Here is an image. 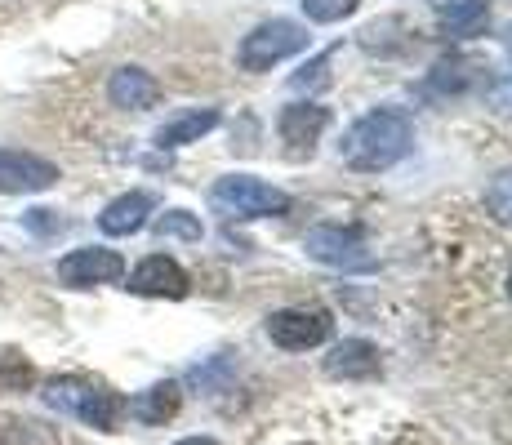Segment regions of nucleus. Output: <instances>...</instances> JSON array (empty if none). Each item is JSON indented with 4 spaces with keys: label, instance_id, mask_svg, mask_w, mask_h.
Segmentation results:
<instances>
[{
    "label": "nucleus",
    "instance_id": "2eb2a0df",
    "mask_svg": "<svg viewBox=\"0 0 512 445\" xmlns=\"http://www.w3.org/2000/svg\"><path fill=\"white\" fill-rule=\"evenodd\" d=\"M179 405H183V388L174 379H165V383H152L147 392H139L125 410H130L143 428H161V423H170L174 414H179Z\"/></svg>",
    "mask_w": 512,
    "mask_h": 445
},
{
    "label": "nucleus",
    "instance_id": "1a4fd4ad",
    "mask_svg": "<svg viewBox=\"0 0 512 445\" xmlns=\"http://www.w3.org/2000/svg\"><path fill=\"white\" fill-rule=\"evenodd\" d=\"M130 290L143 299H183L187 294V272L170 254H147V259L130 272Z\"/></svg>",
    "mask_w": 512,
    "mask_h": 445
},
{
    "label": "nucleus",
    "instance_id": "f8f14e48",
    "mask_svg": "<svg viewBox=\"0 0 512 445\" xmlns=\"http://www.w3.org/2000/svg\"><path fill=\"white\" fill-rule=\"evenodd\" d=\"M326 125H330V112L321 103H290L281 112L277 130H281V138L294 147V152H312V143L326 134Z\"/></svg>",
    "mask_w": 512,
    "mask_h": 445
},
{
    "label": "nucleus",
    "instance_id": "4be33fe9",
    "mask_svg": "<svg viewBox=\"0 0 512 445\" xmlns=\"http://www.w3.org/2000/svg\"><path fill=\"white\" fill-rule=\"evenodd\" d=\"M330 58H334V54L312 58V63L303 67V72H294V76H290V85H294V89H321V85L330 81V76H326V72H330Z\"/></svg>",
    "mask_w": 512,
    "mask_h": 445
},
{
    "label": "nucleus",
    "instance_id": "7ed1b4c3",
    "mask_svg": "<svg viewBox=\"0 0 512 445\" xmlns=\"http://www.w3.org/2000/svg\"><path fill=\"white\" fill-rule=\"evenodd\" d=\"M214 210L228 214V219H272V214H285L290 210V196L281 187L263 183L254 174H228L214 183L210 192Z\"/></svg>",
    "mask_w": 512,
    "mask_h": 445
},
{
    "label": "nucleus",
    "instance_id": "dca6fc26",
    "mask_svg": "<svg viewBox=\"0 0 512 445\" xmlns=\"http://www.w3.org/2000/svg\"><path fill=\"white\" fill-rule=\"evenodd\" d=\"M147 214H152V196L147 192H125V196H116L103 214H98V227H103L107 236H134L147 223Z\"/></svg>",
    "mask_w": 512,
    "mask_h": 445
},
{
    "label": "nucleus",
    "instance_id": "aec40b11",
    "mask_svg": "<svg viewBox=\"0 0 512 445\" xmlns=\"http://www.w3.org/2000/svg\"><path fill=\"white\" fill-rule=\"evenodd\" d=\"M486 210L495 214L499 223H508V227H512V170L495 174V183L486 187Z\"/></svg>",
    "mask_w": 512,
    "mask_h": 445
},
{
    "label": "nucleus",
    "instance_id": "39448f33",
    "mask_svg": "<svg viewBox=\"0 0 512 445\" xmlns=\"http://www.w3.org/2000/svg\"><path fill=\"white\" fill-rule=\"evenodd\" d=\"M303 250L308 259L326 263V267H339V272H370L374 267V254L366 250L357 227H339V223H321L303 236Z\"/></svg>",
    "mask_w": 512,
    "mask_h": 445
},
{
    "label": "nucleus",
    "instance_id": "20e7f679",
    "mask_svg": "<svg viewBox=\"0 0 512 445\" xmlns=\"http://www.w3.org/2000/svg\"><path fill=\"white\" fill-rule=\"evenodd\" d=\"M303 49H308V32L299 23H290V18H272V23H259L245 36L236 58H241L245 72H268V67L285 63V58L303 54Z\"/></svg>",
    "mask_w": 512,
    "mask_h": 445
},
{
    "label": "nucleus",
    "instance_id": "9d476101",
    "mask_svg": "<svg viewBox=\"0 0 512 445\" xmlns=\"http://www.w3.org/2000/svg\"><path fill=\"white\" fill-rule=\"evenodd\" d=\"M107 98H112V107H125V112H147L161 98V85L143 67H116L112 81H107Z\"/></svg>",
    "mask_w": 512,
    "mask_h": 445
},
{
    "label": "nucleus",
    "instance_id": "5701e85b",
    "mask_svg": "<svg viewBox=\"0 0 512 445\" xmlns=\"http://www.w3.org/2000/svg\"><path fill=\"white\" fill-rule=\"evenodd\" d=\"M174 445H219V441H210V437H183V441H174Z\"/></svg>",
    "mask_w": 512,
    "mask_h": 445
},
{
    "label": "nucleus",
    "instance_id": "f257e3e1",
    "mask_svg": "<svg viewBox=\"0 0 512 445\" xmlns=\"http://www.w3.org/2000/svg\"><path fill=\"white\" fill-rule=\"evenodd\" d=\"M410 147H415V125H410L406 112L397 107H379V112H366L339 143V156L348 170L357 174H383L397 161H406Z\"/></svg>",
    "mask_w": 512,
    "mask_h": 445
},
{
    "label": "nucleus",
    "instance_id": "9b49d317",
    "mask_svg": "<svg viewBox=\"0 0 512 445\" xmlns=\"http://www.w3.org/2000/svg\"><path fill=\"white\" fill-rule=\"evenodd\" d=\"M219 125V107H187V112L170 116V121L161 125V130L152 134V143L161 147V152H174V147H187V143H201L205 134Z\"/></svg>",
    "mask_w": 512,
    "mask_h": 445
},
{
    "label": "nucleus",
    "instance_id": "0eeeda50",
    "mask_svg": "<svg viewBox=\"0 0 512 445\" xmlns=\"http://www.w3.org/2000/svg\"><path fill=\"white\" fill-rule=\"evenodd\" d=\"M121 276H125V259L116 250H103V245H85V250H72L67 259H58V281L72 285V290L116 285Z\"/></svg>",
    "mask_w": 512,
    "mask_h": 445
},
{
    "label": "nucleus",
    "instance_id": "f3484780",
    "mask_svg": "<svg viewBox=\"0 0 512 445\" xmlns=\"http://www.w3.org/2000/svg\"><path fill=\"white\" fill-rule=\"evenodd\" d=\"M32 388H36V365L18 348H0V392L14 397V392H32Z\"/></svg>",
    "mask_w": 512,
    "mask_h": 445
},
{
    "label": "nucleus",
    "instance_id": "b1692460",
    "mask_svg": "<svg viewBox=\"0 0 512 445\" xmlns=\"http://www.w3.org/2000/svg\"><path fill=\"white\" fill-rule=\"evenodd\" d=\"M508 299H512V272H508Z\"/></svg>",
    "mask_w": 512,
    "mask_h": 445
},
{
    "label": "nucleus",
    "instance_id": "412c9836",
    "mask_svg": "<svg viewBox=\"0 0 512 445\" xmlns=\"http://www.w3.org/2000/svg\"><path fill=\"white\" fill-rule=\"evenodd\" d=\"M361 0H303V14L312 18V23H339V18L357 14Z\"/></svg>",
    "mask_w": 512,
    "mask_h": 445
},
{
    "label": "nucleus",
    "instance_id": "6e6552de",
    "mask_svg": "<svg viewBox=\"0 0 512 445\" xmlns=\"http://www.w3.org/2000/svg\"><path fill=\"white\" fill-rule=\"evenodd\" d=\"M58 183V165L36 152H18V147H0V196H23L45 192Z\"/></svg>",
    "mask_w": 512,
    "mask_h": 445
},
{
    "label": "nucleus",
    "instance_id": "a211bd4d",
    "mask_svg": "<svg viewBox=\"0 0 512 445\" xmlns=\"http://www.w3.org/2000/svg\"><path fill=\"white\" fill-rule=\"evenodd\" d=\"M0 445H58V432L36 419H9L0 428Z\"/></svg>",
    "mask_w": 512,
    "mask_h": 445
},
{
    "label": "nucleus",
    "instance_id": "f03ea898",
    "mask_svg": "<svg viewBox=\"0 0 512 445\" xmlns=\"http://www.w3.org/2000/svg\"><path fill=\"white\" fill-rule=\"evenodd\" d=\"M45 405L58 414H72V419L90 423L98 432H116L125 419V401L116 397L112 388L94 379H81V374H63V379H49L45 383Z\"/></svg>",
    "mask_w": 512,
    "mask_h": 445
},
{
    "label": "nucleus",
    "instance_id": "6ab92c4d",
    "mask_svg": "<svg viewBox=\"0 0 512 445\" xmlns=\"http://www.w3.org/2000/svg\"><path fill=\"white\" fill-rule=\"evenodd\" d=\"M156 236H161V241H201L205 227L187 210H165L161 219H156Z\"/></svg>",
    "mask_w": 512,
    "mask_h": 445
},
{
    "label": "nucleus",
    "instance_id": "423d86ee",
    "mask_svg": "<svg viewBox=\"0 0 512 445\" xmlns=\"http://www.w3.org/2000/svg\"><path fill=\"white\" fill-rule=\"evenodd\" d=\"M268 339L285 352H308L330 339V316L321 308H281L268 316Z\"/></svg>",
    "mask_w": 512,
    "mask_h": 445
},
{
    "label": "nucleus",
    "instance_id": "4468645a",
    "mask_svg": "<svg viewBox=\"0 0 512 445\" xmlns=\"http://www.w3.org/2000/svg\"><path fill=\"white\" fill-rule=\"evenodd\" d=\"M437 23L455 41L481 36L490 23V0H437Z\"/></svg>",
    "mask_w": 512,
    "mask_h": 445
},
{
    "label": "nucleus",
    "instance_id": "ddd939ff",
    "mask_svg": "<svg viewBox=\"0 0 512 445\" xmlns=\"http://www.w3.org/2000/svg\"><path fill=\"white\" fill-rule=\"evenodd\" d=\"M326 374L330 379H374V374H379V348L366 339L334 343L326 356Z\"/></svg>",
    "mask_w": 512,
    "mask_h": 445
}]
</instances>
